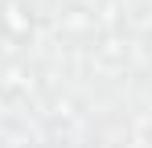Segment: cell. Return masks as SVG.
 Segmentation results:
<instances>
[{
    "instance_id": "cell-1",
    "label": "cell",
    "mask_w": 152,
    "mask_h": 148,
    "mask_svg": "<svg viewBox=\"0 0 152 148\" xmlns=\"http://www.w3.org/2000/svg\"><path fill=\"white\" fill-rule=\"evenodd\" d=\"M0 29H4L8 37H17V41H21V37L33 33V12H29L21 0H8V4L0 8Z\"/></svg>"
}]
</instances>
